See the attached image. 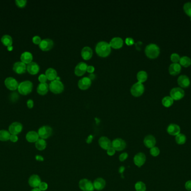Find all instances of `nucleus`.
<instances>
[{
	"label": "nucleus",
	"instance_id": "1",
	"mask_svg": "<svg viewBox=\"0 0 191 191\" xmlns=\"http://www.w3.org/2000/svg\"><path fill=\"white\" fill-rule=\"evenodd\" d=\"M96 52L100 57H106L108 56L111 53V46L108 43L101 41L98 43L96 46Z\"/></svg>",
	"mask_w": 191,
	"mask_h": 191
},
{
	"label": "nucleus",
	"instance_id": "2",
	"mask_svg": "<svg viewBox=\"0 0 191 191\" xmlns=\"http://www.w3.org/2000/svg\"><path fill=\"white\" fill-rule=\"evenodd\" d=\"M145 53L149 58L154 59L157 58L160 54V48L157 44L151 43L146 47Z\"/></svg>",
	"mask_w": 191,
	"mask_h": 191
},
{
	"label": "nucleus",
	"instance_id": "3",
	"mask_svg": "<svg viewBox=\"0 0 191 191\" xmlns=\"http://www.w3.org/2000/svg\"><path fill=\"white\" fill-rule=\"evenodd\" d=\"M33 88V83L29 80L24 81L20 84L18 87L19 93L22 96H26L32 91Z\"/></svg>",
	"mask_w": 191,
	"mask_h": 191
},
{
	"label": "nucleus",
	"instance_id": "4",
	"mask_svg": "<svg viewBox=\"0 0 191 191\" xmlns=\"http://www.w3.org/2000/svg\"><path fill=\"white\" fill-rule=\"evenodd\" d=\"M49 90L54 94H60L64 90V85L60 80H53L49 85Z\"/></svg>",
	"mask_w": 191,
	"mask_h": 191
},
{
	"label": "nucleus",
	"instance_id": "5",
	"mask_svg": "<svg viewBox=\"0 0 191 191\" xmlns=\"http://www.w3.org/2000/svg\"><path fill=\"white\" fill-rule=\"evenodd\" d=\"M144 90L145 87L143 83L138 82L133 85L130 89V91L133 96L138 97L141 96L144 93Z\"/></svg>",
	"mask_w": 191,
	"mask_h": 191
},
{
	"label": "nucleus",
	"instance_id": "6",
	"mask_svg": "<svg viewBox=\"0 0 191 191\" xmlns=\"http://www.w3.org/2000/svg\"><path fill=\"white\" fill-rule=\"evenodd\" d=\"M38 133L39 137L45 140L52 136L53 133V129L49 126H43L39 128Z\"/></svg>",
	"mask_w": 191,
	"mask_h": 191
},
{
	"label": "nucleus",
	"instance_id": "7",
	"mask_svg": "<svg viewBox=\"0 0 191 191\" xmlns=\"http://www.w3.org/2000/svg\"><path fill=\"white\" fill-rule=\"evenodd\" d=\"M79 187L82 191H93L94 190L93 183L87 179H82L79 182Z\"/></svg>",
	"mask_w": 191,
	"mask_h": 191
},
{
	"label": "nucleus",
	"instance_id": "8",
	"mask_svg": "<svg viewBox=\"0 0 191 191\" xmlns=\"http://www.w3.org/2000/svg\"><path fill=\"white\" fill-rule=\"evenodd\" d=\"M111 147L115 149V151H121L126 148V143L122 138H117L112 141Z\"/></svg>",
	"mask_w": 191,
	"mask_h": 191
},
{
	"label": "nucleus",
	"instance_id": "9",
	"mask_svg": "<svg viewBox=\"0 0 191 191\" xmlns=\"http://www.w3.org/2000/svg\"><path fill=\"white\" fill-rule=\"evenodd\" d=\"M170 94H171V97L173 100H179L184 97V91L182 88L175 87V88H173L171 90L170 92Z\"/></svg>",
	"mask_w": 191,
	"mask_h": 191
},
{
	"label": "nucleus",
	"instance_id": "10",
	"mask_svg": "<svg viewBox=\"0 0 191 191\" xmlns=\"http://www.w3.org/2000/svg\"><path fill=\"white\" fill-rule=\"evenodd\" d=\"M23 126L22 124L18 122H15L11 123L8 127V131L11 135H19L22 132Z\"/></svg>",
	"mask_w": 191,
	"mask_h": 191
},
{
	"label": "nucleus",
	"instance_id": "11",
	"mask_svg": "<svg viewBox=\"0 0 191 191\" xmlns=\"http://www.w3.org/2000/svg\"><path fill=\"white\" fill-rule=\"evenodd\" d=\"M5 85L6 87H7L8 90L11 91L17 90L19 85L16 80L12 77H9L6 79L5 80Z\"/></svg>",
	"mask_w": 191,
	"mask_h": 191
},
{
	"label": "nucleus",
	"instance_id": "12",
	"mask_svg": "<svg viewBox=\"0 0 191 191\" xmlns=\"http://www.w3.org/2000/svg\"><path fill=\"white\" fill-rule=\"evenodd\" d=\"M147 157L145 155L143 152H139L134 157V163L135 165L140 168L144 165L146 161Z\"/></svg>",
	"mask_w": 191,
	"mask_h": 191
},
{
	"label": "nucleus",
	"instance_id": "13",
	"mask_svg": "<svg viewBox=\"0 0 191 191\" xmlns=\"http://www.w3.org/2000/svg\"><path fill=\"white\" fill-rule=\"evenodd\" d=\"M39 46V48H40V49L42 51H50L54 46V42L53 40L50 39H44L42 40Z\"/></svg>",
	"mask_w": 191,
	"mask_h": 191
},
{
	"label": "nucleus",
	"instance_id": "14",
	"mask_svg": "<svg viewBox=\"0 0 191 191\" xmlns=\"http://www.w3.org/2000/svg\"><path fill=\"white\" fill-rule=\"evenodd\" d=\"M41 182V178L37 174H33L31 175L28 180L29 184L31 187L33 188H38Z\"/></svg>",
	"mask_w": 191,
	"mask_h": 191
},
{
	"label": "nucleus",
	"instance_id": "15",
	"mask_svg": "<svg viewBox=\"0 0 191 191\" xmlns=\"http://www.w3.org/2000/svg\"><path fill=\"white\" fill-rule=\"evenodd\" d=\"M87 65L85 62H80L75 68V74L78 76H81L86 73Z\"/></svg>",
	"mask_w": 191,
	"mask_h": 191
},
{
	"label": "nucleus",
	"instance_id": "16",
	"mask_svg": "<svg viewBox=\"0 0 191 191\" xmlns=\"http://www.w3.org/2000/svg\"><path fill=\"white\" fill-rule=\"evenodd\" d=\"M98 143L100 147L105 150H107L111 147L112 142L108 137L106 136H102L98 140Z\"/></svg>",
	"mask_w": 191,
	"mask_h": 191
},
{
	"label": "nucleus",
	"instance_id": "17",
	"mask_svg": "<svg viewBox=\"0 0 191 191\" xmlns=\"http://www.w3.org/2000/svg\"><path fill=\"white\" fill-rule=\"evenodd\" d=\"M91 84L92 81L89 77H84L79 80L78 85L81 90H84L88 89L91 86Z\"/></svg>",
	"mask_w": 191,
	"mask_h": 191
},
{
	"label": "nucleus",
	"instance_id": "18",
	"mask_svg": "<svg viewBox=\"0 0 191 191\" xmlns=\"http://www.w3.org/2000/svg\"><path fill=\"white\" fill-rule=\"evenodd\" d=\"M156 143H157L156 139H155V137L152 135H147V136H145L144 138V145L149 149H151L155 146Z\"/></svg>",
	"mask_w": 191,
	"mask_h": 191
},
{
	"label": "nucleus",
	"instance_id": "19",
	"mask_svg": "<svg viewBox=\"0 0 191 191\" xmlns=\"http://www.w3.org/2000/svg\"><path fill=\"white\" fill-rule=\"evenodd\" d=\"M13 70L15 73L17 74H23L25 73L26 70V64L22 62H17L14 63L13 66Z\"/></svg>",
	"mask_w": 191,
	"mask_h": 191
},
{
	"label": "nucleus",
	"instance_id": "20",
	"mask_svg": "<svg viewBox=\"0 0 191 191\" xmlns=\"http://www.w3.org/2000/svg\"><path fill=\"white\" fill-rule=\"evenodd\" d=\"M167 132L171 136H177L180 134V127L178 124L175 123H171L169 124L167 127Z\"/></svg>",
	"mask_w": 191,
	"mask_h": 191
},
{
	"label": "nucleus",
	"instance_id": "21",
	"mask_svg": "<svg viewBox=\"0 0 191 191\" xmlns=\"http://www.w3.org/2000/svg\"><path fill=\"white\" fill-rule=\"evenodd\" d=\"M26 139L30 143H35L39 139L38 133L34 131H29L26 135Z\"/></svg>",
	"mask_w": 191,
	"mask_h": 191
},
{
	"label": "nucleus",
	"instance_id": "22",
	"mask_svg": "<svg viewBox=\"0 0 191 191\" xmlns=\"http://www.w3.org/2000/svg\"><path fill=\"white\" fill-rule=\"evenodd\" d=\"M109 44L112 48L114 49H119L123 46L124 42L122 38L120 37H115L111 40Z\"/></svg>",
	"mask_w": 191,
	"mask_h": 191
},
{
	"label": "nucleus",
	"instance_id": "23",
	"mask_svg": "<svg viewBox=\"0 0 191 191\" xmlns=\"http://www.w3.org/2000/svg\"><path fill=\"white\" fill-rule=\"evenodd\" d=\"M26 70L31 75H36L38 73L40 70V67L36 62H32L28 64L26 66Z\"/></svg>",
	"mask_w": 191,
	"mask_h": 191
},
{
	"label": "nucleus",
	"instance_id": "24",
	"mask_svg": "<svg viewBox=\"0 0 191 191\" xmlns=\"http://www.w3.org/2000/svg\"><path fill=\"white\" fill-rule=\"evenodd\" d=\"M93 183L94 189L97 191H101L105 187V180L103 179L102 178H97V179L94 180Z\"/></svg>",
	"mask_w": 191,
	"mask_h": 191
},
{
	"label": "nucleus",
	"instance_id": "25",
	"mask_svg": "<svg viewBox=\"0 0 191 191\" xmlns=\"http://www.w3.org/2000/svg\"><path fill=\"white\" fill-rule=\"evenodd\" d=\"M177 82L178 85L183 88L189 87L190 85V80L189 77L184 75L180 76L178 79Z\"/></svg>",
	"mask_w": 191,
	"mask_h": 191
},
{
	"label": "nucleus",
	"instance_id": "26",
	"mask_svg": "<svg viewBox=\"0 0 191 191\" xmlns=\"http://www.w3.org/2000/svg\"><path fill=\"white\" fill-rule=\"evenodd\" d=\"M181 71V66L179 63H172L170 65L169 68V72L171 75L175 76L180 73Z\"/></svg>",
	"mask_w": 191,
	"mask_h": 191
},
{
	"label": "nucleus",
	"instance_id": "27",
	"mask_svg": "<svg viewBox=\"0 0 191 191\" xmlns=\"http://www.w3.org/2000/svg\"><path fill=\"white\" fill-rule=\"evenodd\" d=\"M20 59L21 62H23L25 64H29L32 62L33 56L32 54L29 52H25L22 53L20 57Z\"/></svg>",
	"mask_w": 191,
	"mask_h": 191
},
{
	"label": "nucleus",
	"instance_id": "28",
	"mask_svg": "<svg viewBox=\"0 0 191 191\" xmlns=\"http://www.w3.org/2000/svg\"><path fill=\"white\" fill-rule=\"evenodd\" d=\"M93 55L92 49L89 47H85L81 51V56L83 59L85 60H89L91 58Z\"/></svg>",
	"mask_w": 191,
	"mask_h": 191
},
{
	"label": "nucleus",
	"instance_id": "29",
	"mask_svg": "<svg viewBox=\"0 0 191 191\" xmlns=\"http://www.w3.org/2000/svg\"><path fill=\"white\" fill-rule=\"evenodd\" d=\"M45 75L47 76L48 80L52 81V82L53 80H55L56 78L58 77L57 71L53 68H49L48 69H47L45 71Z\"/></svg>",
	"mask_w": 191,
	"mask_h": 191
},
{
	"label": "nucleus",
	"instance_id": "30",
	"mask_svg": "<svg viewBox=\"0 0 191 191\" xmlns=\"http://www.w3.org/2000/svg\"><path fill=\"white\" fill-rule=\"evenodd\" d=\"M49 89L47 83H40L37 87V92L41 96H44L48 92Z\"/></svg>",
	"mask_w": 191,
	"mask_h": 191
},
{
	"label": "nucleus",
	"instance_id": "31",
	"mask_svg": "<svg viewBox=\"0 0 191 191\" xmlns=\"http://www.w3.org/2000/svg\"><path fill=\"white\" fill-rule=\"evenodd\" d=\"M1 42L3 45L6 47H7L8 48L12 47L13 40H12V38H11L10 35H4L1 38Z\"/></svg>",
	"mask_w": 191,
	"mask_h": 191
},
{
	"label": "nucleus",
	"instance_id": "32",
	"mask_svg": "<svg viewBox=\"0 0 191 191\" xmlns=\"http://www.w3.org/2000/svg\"><path fill=\"white\" fill-rule=\"evenodd\" d=\"M11 133L5 129L0 130V141L5 142L10 140Z\"/></svg>",
	"mask_w": 191,
	"mask_h": 191
},
{
	"label": "nucleus",
	"instance_id": "33",
	"mask_svg": "<svg viewBox=\"0 0 191 191\" xmlns=\"http://www.w3.org/2000/svg\"><path fill=\"white\" fill-rule=\"evenodd\" d=\"M47 142L45 140L42 138H39V140L35 142V147L39 151L44 150L47 147Z\"/></svg>",
	"mask_w": 191,
	"mask_h": 191
},
{
	"label": "nucleus",
	"instance_id": "34",
	"mask_svg": "<svg viewBox=\"0 0 191 191\" xmlns=\"http://www.w3.org/2000/svg\"><path fill=\"white\" fill-rule=\"evenodd\" d=\"M148 79V74L147 72L145 71H140L137 73V79L138 82L143 83L144 82L147 81Z\"/></svg>",
	"mask_w": 191,
	"mask_h": 191
},
{
	"label": "nucleus",
	"instance_id": "35",
	"mask_svg": "<svg viewBox=\"0 0 191 191\" xmlns=\"http://www.w3.org/2000/svg\"><path fill=\"white\" fill-rule=\"evenodd\" d=\"M180 65L184 68H188L191 65V59L189 57L183 56L180 60Z\"/></svg>",
	"mask_w": 191,
	"mask_h": 191
},
{
	"label": "nucleus",
	"instance_id": "36",
	"mask_svg": "<svg viewBox=\"0 0 191 191\" xmlns=\"http://www.w3.org/2000/svg\"><path fill=\"white\" fill-rule=\"evenodd\" d=\"M175 140L177 143L178 145H183L186 142L187 137H186V135L180 133V134H178L175 136Z\"/></svg>",
	"mask_w": 191,
	"mask_h": 191
},
{
	"label": "nucleus",
	"instance_id": "37",
	"mask_svg": "<svg viewBox=\"0 0 191 191\" xmlns=\"http://www.w3.org/2000/svg\"><path fill=\"white\" fill-rule=\"evenodd\" d=\"M173 101L174 100L171 96H166L162 99V104L164 107L168 108L172 106L173 104Z\"/></svg>",
	"mask_w": 191,
	"mask_h": 191
},
{
	"label": "nucleus",
	"instance_id": "38",
	"mask_svg": "<svg viewBox=\"0 0 191 191\" xmlns=\"http://www.w3.org/2000/svg\"><path fill=\"white\" fill-rule=\"evenodd\" d=\"M135 189L136 191H146L147 187L144 182L141 181H138L135 184Z\"/></svg>",
	"mask_w": 191,
	"mask_h": 191
},
{
	"label": "nucleus",
	"instance_id": "39",
	"mask_svg": "<svg viewBox=\"0 0 191 191\" xmlns=\"http://www.w3.org/2000/svg\"><path fill=\"white\" fill-rule=\"evenodd\" d=\"M183 9L186 14L191 17V2H189L185 3L183 6Z\"/></svg>",
	"mask_w": 191,
	"mask_h": 191
},
{
	"label": "nucleus",
	"instance_id": "40",
	"mask_svg": "<svg viewBox=\"0 0 191 191\" xmlns=\"http://www.w3.org/2000/svg\"><path fill=\"white\" fill-rule=\"evenodd\" d=\"M160 152H161L160 151V149H159L158 147H156V146L153 147L150 150V154L154 157L158 156V155L160 154Z\"/></svg>",
	"mask_w": 191,
	"mask_h": 191
},
{
	"label": "nucleus",
	"instance_id": "41",
	"mask_svg": "<svg viewBox=\"0 0 191 191\" xmlns=\"http://www.w3.org/2000/svg\"><path fill=\"white\" fill-rule=\"evenodd\" d=\"M180 56L178 55V54H176V53L172 54L171 56V61L175 63H177L178 62H180Z\"/></svg>",
	"mask_w": 191,
	"mask_h": 191
},
{
	"label": "nucleus",
	"instance_id": "42",
	"mask_svg": "<svg viewBox=\"0 0 191 191\" xmlns=\"http://www.w3.org/2000/svg\"><path fill=\"white\" fill-rule=\"evenodd\" d=\"M15 3L19 8H24L26 5L27 1L25 0H16L15 1Z\"/></svg>",
	"mask_w": 191,
	"mask_h": 191
},
{
	"label": "nucleus",
	"instance_id": "43",
	"mask_svg": "<svg viewBox=\"0 0 191 191\" xmlns=\"http://www.w3.org/2000/svg\"><path fill=\"white\" fill-rule=\"evenodd\" d=\"M38 188L42 191H46L47 189L48 188V184L46 182H42L40 184Z\"/></svg>",
	"mask_w": 191,
	"mask_h": 191
},
{
	"label": "nucleus",
	"instance_id": "44",
	"mask_svg": "<svg viewBox=\"0 0 191 191\" xmlns=\"http://www.w3.org/2000/svg\"><path fill=\"white\" fill-rule=\"evenodd\" d=\"M39 82L40 83H46V82L47 81V77L44 74H41L38 77Z\"/></svg>",
	"mask_w": 191,
	"mask_h": 191
},
{
	"label": "nucleus",
	"instance_id": "45",
	"mask_svg": "<svg viewBox=\"0 0 191 191\" xmlns=\"http://www.w3.org/2000/svg\"><path fill=\"white\" fill-rule=\"evenodd\" d=\"M42 39H41V38L39 37V36H38V35H36V36H35V37H34L33 38V42L35 44H40V43H41L42 42Z\"/></svg>",
	"mask_w": 191,
	"mask_h": 191
},
{
	"label": "nucleus",
	"instance_id": "46",
	"mask_svg": "<svg viewBox=\"0 0 191 191\" xmlns=\"http://www.w3.org/2000/svg\"><path fill=\"white\" fill-rule=\"evenodd\" d=\"M128 157V154L127 152H123L119 156V160L120 161H124Z\"/></svg>",
	"mask_w": 191,
	"mask_h": 191
},
{
	"label": "nucleus",
	"instance_id": "47",
	"mask_svg": "<svg viewBox=\"0 0 191 191\" xmlns=\"http://www.w3.org/2000/svg\"><path fill=\"white\" fill-rule=\"evenodd\" d=\"M125 43L128 45H132L134 44V40L132 38H127L125 40Z\"/></svg>",
	"mask_w": 191,
	"mask_h": 191
},
{
	"label": "nucleus",
	"instance_id": "48",
	"mask_svg": "<svg viewBox=\"0 0 191 191\" xmlns=\"http://www.w3.org/2000/svg\"><path fill=\"white\" fill-rule=\"evenodd\" d=\"M10 140L11 141V142H12L15 143V142H17L18 140H19V137H18L17 135H11Z\"/></svg>",
	"mask_w": 191,
	"mask_h": 191
},
{
	"label": "nucleus",
	"instance_id": "49",
	"mask_svg": "<svg viewBox=\"0 0 191 191\" xmlns=\"http://www.w3.org/2000/svg\"><path fill=\"white\" fill-rule=\"evenodd\" d=\"M115 152H116V151H115V149H113L112 147H110V148H109V149L107 150V154L108 156H114L115 154Z\"/></svg>",
	"mask_w": 191,
	"mask_h": 191
},
{
	"label": "nucleus",
	"instance_id": "50",
	"mask_svg": "<svg viewBox=\"0 0 191 191\" xmlns=\"http://www.w3.org/2000/svg\"><path fill=\"white\" fill-rule=\"evenodd\" d=\"M185 188L187 191H191V180L186 182L185 183Z\"/></svg>",
	"mask_w": 191,
	"mask_h": 191
},
{
	"label": "nucleus",
	"instance_id": "51",
	"mask_svg": "<svg viewBox=\"0 0 191 191\" xmlns=\"http://www.w3.org/2000/svg\"><path fill=\"white\" fill-rule=\"evenodd\" d=\"M27 106L29 109H31L33 108L34 107V101L33 100L31 99H29L27 101Z\"/></svg>",
	"mask_w": 191,
	"mask_h": 191
},
{
	"label": "nucleus",
	"instance_id": "52",
	"mask_svg": "<svg viewBox=\"0 0 191 191\" xmlns=\"http://www.w3.org/2000/svg\"><path fill=\"white\" fill-rule=\"evenodd\" d=\"M94 71V66H88L87 68V71L89 73H92Z\"/></svg>",
	"mask_w": 191,
	"mask_h": 191
},
{
	"label": "nucleus",
	"instance_id": "53",
	"mask_svg": "<svg viewBox=\"0 0 191 191\" xmlns=\"http://www.w3.org/2000/svg\"><path fill=\"white\" fill-rule=\"evenodd\" d=\"M35 159H36L37 161H43L44 160V157H43L41 155H36V156H35Z\"/></svg>",
	"mask_w": 191,
	"mask_h": 191
},
{
	"label": "nucleus",
	"instance_id": "54",
	"mask_svg": "<svg viewBox=\"0 0 191 191\" xmlns=\"http://www.w3.org/2000/svg\"><path fill=\"white\" fill-rule=\"evenodd\" d=\"M125 167L124 166H121L119 169V172L120 174H122L124 173V171H125Z\"/></svg>",
	"mask_w": 191,
	"mask_h": 191
},
{
	"label": "nucleus",
	"instance_id": "55",
	"mask_svg": "<svg viewBox=\"0 0 191 191\" xmlns=\"http://www.w3.org/2000/svg\"><path fill=\"white\" fill-rule=\"evenodd\" d=\"M89 79H90L91 80H94L95 78H96V75H94V73H90L89 75Z\"/></svg>",
	"mask_w": 191,
	"mask_h": 191
},
{
	"label": "nucleus",
	"instance_id": "56",
	"mask_svg": "<svg viewBox=\"0 0 191 191\" xmlns=\"http://www.w3.org/2000/svg\"><path fill=\"white\" fill-rule=\"evenodd\" d=\"M141 44H142V42H139L136 44V48H137L138 50H140L141 48L140 47L141 46Z\"/></svg>",
	"mask_w": 191,
	"mask_h": 191
},
{
	"label": "nucleus",
	"instance_id": "57",
	"mask_svg": "<svg viewBox=\"0 0 191 191\" xmlns=\"http://www.w3.org/2000/svg\"><path fill=\"white\" fill-rule=\"evenodd\" d=\"M92 138H93V137L92 136H89V138H88V139L87 140V142L88 143H91L92 142Z\"/></svg>",
	"mask_w": 191,
	"mask_h": 191
},
{
	"label": "nucleus",
	"instance_id": "58",
	"mask_svg": "<svg viewBox=\"0 0 191 191\" xmlns=\"http://www.w3.org/2000/svg\"><path fill=\"white\" fill-rule=\"evenodd\" d=\"M31 191H42L39 188H33Z\"/></svg>",
	"mask_w": 191,
	"mask_h": 191
},
{
	"label": "nucleus",
	"instance_id": "59",
	"mask_svg": "<svg viewBox=\"0 0 191 191\" xmlns=\"http://www.w3.org/2000/svg\"></svg>",
	"mask_w": 191,
	"mask_h": 191
}]
</instances>
